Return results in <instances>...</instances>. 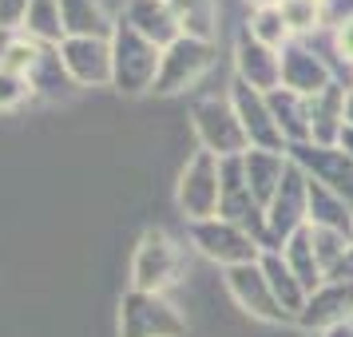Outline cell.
Returning a JSON list of instances; mask_svg holds the SVG:
<instances>
[{
  "label": "cell",
  "mask_w": 353,
  "mask_h": 337,
  "mask_svg": "<svg viewBox=\"0 0 353 337\" xmlns=\"http://www.w3.org/2000/svg\"><path fill=\"white\" fill-rule=\"evenodd\" d=\"M20 32L28 36V40H36L40 48H60V44L68 40L64 17H60V0H32Z\"/></svg>",
  "instance_id": "cell-17"
},
{
  "label": "cell",
  "mask_w": 353,
  "mask_h": 337,
  "mask_svg": "<svg viewBox=\"0 0 353 337\" xmlns=\"http://www.w3.org/2000/svg\"><path fill=\"white\" fill-rule=\"evenodd\" d=\"M28 92H32V88H28V80H24V76H12V72H4V68H0V112L17 108Z\"/></svg>",
  "instance_id": "cell-23"
},
{
  "label": "cell",
  "mask_w": 353,
  "mask_h": 337,
  "mask_svg": "<svg viewBox=\"0 0 353 337\" xmlns=\"http://www.w3.org/2000/svg\"><path fill=\"white\" fill-rule=\"evenodd\" d=\"M226 286H230V294L250 314H258V318H266V321H290V314L278 305V298H274V289H270V282H266V274H262L258 262H250V266H230L226 270Z\"/></svg>",
  "instance_id": "cell-8"
},
{
  "label": "cell",
  "mask_w": 353,
  "mask_h": 337,
  "mask_svg": "<svg viewBox=\"0 0 353 337\" xmlns=\"http://www.w3.org/2000/svg\"><path fill=\"white\" fill-rule=\"evenodd\" d=\"M135 28V32L143 36V40H151L155 48H171L179 36H183V28H179L175 12L163 4V0H131L128 4V17H123Z\"/></svg>",
  "instance_id": "cell-13"
},
{
  "label": "cell",
  "mask_w": 353,
  "mask_h": 337,
  "mask_svg": "<svg viewBox=\"0 0 353 337\" xmlns=\"http://www.w3.org/2000/svg\"><path fill=\"white\" fill-rule=\"evenodd\" d=\"M163 52L143 40L128 20H119L112 32V83L119 92H147L155 88Z\"/></svg>",
  "instance_id": "cell-1"
},
{
  "label": "cell",
  "mask_w": 353,
  "mask_h": 337,
  "mask_svg": "<svg viewBox=\"0 0 353 337\" xmlns=\"http://www.w3.org/2000/svg\"><path fill=\"white\" fill-rule=\"evenodd\" d=\"M60 17H64L68 36H83V40H112L115 24L108 12L99 8V0H60Z\"/></svg>",
  "instance_id": "cell-15"
},
{
  "label": "cell",
  "mask_w": 353,
  "mask_h": 337,
  "mask_svg": "<svg viewBox=\"0 0 353 337\" xmlns=\"http://www.w3.org/2000/svg\"><path fill=\"white\" fill-rule=\"evenodd\" d=\"M330 337H353L350 325H337V329H330Z\"/></svg>",
  "instance_id": "cell-28"
},
{
  "label": "cell",
  "mask_w": 353,
  "mask_h": 337,
  "mask_svg": "<svg viewBox=\"0 0 353 337\" xmlns=\"http://www.w3.org/2000/svg\"><path fill=\"white\" fill-rule=\"evenodd\" d=\"M258 8H278V4H282V0H254Z\"/></svg>",
  "instance_id": "cell-29"
},
{
  "label": "cell",
  "mask_w": 353,
  "mask_h": 337,
  "mask_svg": "<svg viewBox=\"0 0 353 337\" xmlns=\"http://www.w3.org/2000/svg\"><path fill=\"white\" fill-rule=\"evenodd\" d=\"M350 314H353V282H330V286H318L305 298V309L298 314V321L310 325V329H337V325H345Z\"/></svg>",
  "instance_id": "cell-10"
},
{
  "label": "cell",
  "mask_w": 353,
  "mask_h": 337,
  "mask_svg": "<svg viewBox=\"0 0 353 337\" xmlns=\"http://www.w3.org/2000/svg\"><path fill=\"white\" fill-rule=\"evenodd\" d=\"M179 274V250L175 242L167 238L163 230H147L139 250H135V262H131V282L139 294H159L163 286H171Z\"/></svg>",
  "instance_id": "cell-7"
},
{
  "label": "cell",
  "mask_w": 353,
  "mask_h": 337,
  "mask_svg": "<svg viewBox=\"0 0 353 337\" xmlns=\"http://www.w3.org/2000/svg\"><path fill=\"white\" fill-rule=\"evenodd\" d=\"M282 88H290V92H298V96L310 99V96H318V92L330 88V72L305 48H290L282 56Z\"/></svg>",
  "instance_id": "cell-14"
},
{
  "label": "cell",
  "mask_w": 353,
  "mask_h": 337,
  "mask_svg": "<svg viewBox=\"0 0 353 337\" xmlns=\"http://www.w3.org/2000/svg\"><path fill=\"white\" fill-rule=\"evenodd\" d=\"M282 262L290 266V274L305 286V294H314L321 286V262H318V250H314V230L302 226L298 234H290L286 246H282Z\"/></svg>",
  "instance_id": "cell-16"
},
{
  "label": "cell",
  "mask_w": 353,
  "mask_h": 337,
  "mask_svg": "<svg viewBox=\"0 0 353 337\" xmlns=\"http://www.w3.org/2000/svg\"><path fill=\"white\" fill-rule=\"evenodd\" d=\"M119 337H183V318L159 294L131 289L119 309Z\"/></svg>",
  "instance_id": "cell-4"
},
{
  "label": "cell",
  "mask_w": 353,
  "mask_h": 337,
  "mask_svg": "<svg viewBox=\"0 0 353 337\" xmlns=\"http://www.w3.org/2000/svg\"><path fill=\"white\" fill-rule=\"evenodd\" d=\"M12 36L17 32H4V28H0V64H4V52H8V44H12Z\"/></svg>",
  "instance_id": "cell-26"
},
{
  "label": "cell",
  "mask_w": 353,
  "mask_h": 337,
  "mask_svg": "<svg viewBox=\"0 0 353 337\" xmlns=\"http://www.w3.org/2000/svg\"><path fill=\"white\" fill-rule=\"evenodd\" d=\"M262 274H266V282H270V289H274V298H278V305L286 309L290 318H298L305 309V286L290 274V266L282 262V254H266L262 258Z\"/></svg>",
  "instance_id": "cell-19"
},
{
  "label": "cell",
  "mask_w": 353,
  "mask_h": 337,
  "mask_svg": "<svg viewBox=\"0 0 353 337\" xmlns=\"http://www.w3.org/2000/svg\"><path fill=\"white\" fill-rule=\"evenodd\" d=\"M60 56L76 83H112V40L68 36L60 44Z\"/></svg>",
  "instance_id": "cell-9"
},
{
  "label": "cell",
  "mask_w": 353,
  "mask_h": 337,
  "mask_svg": "<svg viewBox=\"0 0 353 337\" xmlns=\"http://www.w3.org/2000/svg\"><path fill=\"white\" fill-rule=\"evenodd\" d=\"M239 72H242V83H250L262 96L282 88V56H278V48L258 44L250 32L239 40Z\"/></svg>",
  "instance_id": "cell-12"
},
{
  "label": "cell",
  "mask_w": 353,
  "mask_h": 337,
  "mask_svg": "<svg viewBox=\"0 0 353 337\" xmlns=\"http://www.w3.org/2000/svg\"><path fill=\"white\" fill-rule=\"evenodd\" d=\"M290 24L282 20V8H258L254 24H250V36H254L258 44H266V48H278L282 40H286Z\"/></svg>",
  "instance_id": "cell-22"
},
{
  "label": "cell",
  "mask_w": 353,
  "mask_h": 337,
  "mask_svg": "<svg viewBox=\"0 0 353 337\" xmlns=\"http://www.w3.org/2000/svg\"><path fill=\"white\" fill-rule=\"evenodd\" d=\"M214 64V48L210 40H194V36H179L171 48H163L159 76H155V92H183L187 83H194L207 68Z\"/></svg>",
  "instance_id": "cell-5"
},
{
  "label": "cell",
  "mask_w": 353,
  "mask_h": 337,
  "mask_svg": "<svg viewBox=\"0 0 353 337\" xmlns=\"http://www.w3.org/2000/svg\"><path fill=\"white\" fill-rule=\"evenodd\" d=\"M28 4L32 0H0V28L4 32H20L24 17H28Z\"/></svg>",
  "instance_id": "cell-24"
},
{
  "label": "cell",
  "mask_w": 353,
  "mask_h": 337,
  "mask_svg": "<svg viewBox=\"0 0 353 337\" xmlns=\"http://www.w3.org/2000/svg\"><path fill=\"white\" fill-rule=\"evenodd\" d=\"M345 127H353V92L345 96Z\"/></svg>",
  "instance_id": "cell-27"
},
{
  "label": "cell",
  "mask_w": 353,
  "mask_h": 337,
  "mask_svg": "<svg viewBox=\"0 0 353 337\" xmlns=\"http://www.w3.org/2000/svg\"><path fill=\"white\" fill-rule=\"evenodd\" d=\"M175 12L183 36L194 40H210L214 36V0H163Z\"/></svg>",
  "instance_id": "cell-20"
},
{
  "label": "cell",
  "mask_w": 353,
  "mask_h": 337,
  "mask_svg": "<svg viewBox=\"0 0 353 337\" xmlns=\"http://www.w3.org/2000/svg\"><path fill=\"white\" fill-rule=\"evenodd\" d=\"M219 203H223V159L210 151H199L183 171L179 207L187 210L191 223H207V218H219Z\"/></svg>",
  "instance_id": "cell-2"
},
{
  "label": "cell",
  "mask_w": 353,
  "mask_h": 337,
  "mask_svg": "<svg viewBox=\"0 0 353 337\" xmlns=\"http://www.w3.org/2000/svg\"><path fill=\"white\" fill-rule=\"evenodd\" d=\"M337 52H341V60H350L353 64V20L337 24Z\"/></svg>",
  "instance_id": "cell-25"
},
{
  "label": "cell",
  "mask_w": 353,
  "mask_h": 337,
  "mask_svg": "<svg viewBox=\"0 0 353 337\" xmlns=\"http://www.w3.org/2000/svg\"><path fill=\"white\" fill-rule=\"evenodd\" d=\"M191 234H194V246H199L207 258L226 262V270H230V266H250V262H258V238L250 234V230L226 223V218L194 223Z\"/></svg>",
  "instance_id": "cell-6"
},
{
  "label": "cell",
  "mask_w": 353,
  "mask_h": 337,
  "mask_svg": "<svg viewBox=\"0 0 353 337\" xmlns=\"http://www.w3.org/2000/svg\"><path fill=\"white\" fill-rule=\"evenodd\" d=\"M194 131H199L203 147L219 159H239L250 147L234 103H223V99H207V103L194 108Z\"/></svg>",
  "instance_id": "cell-3"
},
{
  "label": "cell",
  "mask_w": 353,
  "mask_h": 337,
  "mask_svg": "<svg viewBox=\"0 0 353 337\" xmlns=\"http://www.w3.org/2000/svg\"><path fill=\"white\" fill-rule=\"evenodd\" d=\"M298 159L314 167V183L334 191L341 203H353V159L341 147H298Z\"/></svg>",
  "instance_id": "cell-11"
},
{
  "label": "cell",
  "mask_w": 353,
  "mask_h": 337,
  "mask_svg": "<svg viewBox=\"0 0 353 337\" xmlns=\"http://www.w3.org/2000/svg\"><path fill=\"white\" fill-rule=\"evenodd\" d=\"M40 44L36 40H28V36H12V44H8V52H4V72H12V76H24L28 80V72L36 68V60H40Z\"/></svg>",
  "instance_id": "cell-21"
},
{
  "label": "cell",
  "mask_w": 353,
  "mask_h": 337,
  "mask_svg": "<svg viewBox=\"0 0 353 337\" xmlns=\"http://www.w3.org/2000/svg\"><path fill=\"white\" fill-rule=\"evenodd\" d=\"M28 88H32L36 96H44V99H60V96H68V92L76 88L72 72L64 68L60 48H44V52H40L36 68L28 72Z\"/></svg>",
  "instance_id": "cell-18"
}]
</instances>
